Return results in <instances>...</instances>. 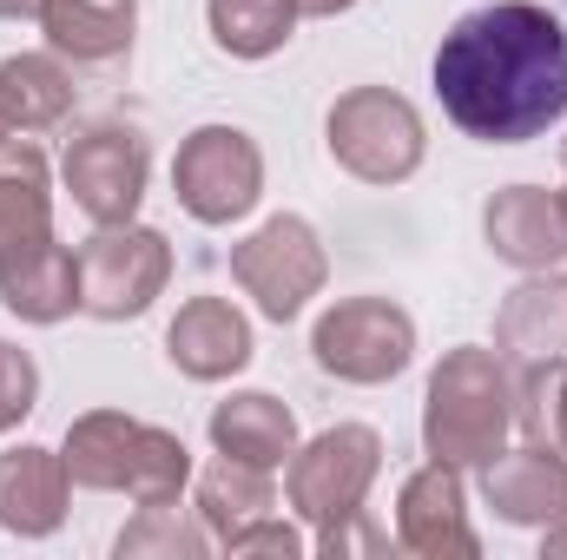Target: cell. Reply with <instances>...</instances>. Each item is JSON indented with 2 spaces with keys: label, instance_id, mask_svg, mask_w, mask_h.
Here are the masks:
<instances>
[{
  "label": "cell",
  "instance_id": "6da1fadb",
  "mask_svg": "<svg viewBox=\"0 0 567 560\" xmlns=\"http://www.w3.org/2000/svg\"><path fill=\"white\" fill-rule=\"evenodd\" d=\"M435 100L482 145H528L567 113V27L535 0H488L435 46Z\"/></svg>",
  "mask_w": 567,
  "mask_h": 560
},
{
  "label": "cell",
  "instance_id": "7a4b0ae2",
  "mask_svg": "<svg viewBox=\"0 0 567 560\" xmlns=\"http://www.w3.org/2000/svg\"><path fill=\"white\" fill-rule=\"evenodd\" d=\"M515 428V376L495 350L462 343L429 370V396H423V455L449 462V468H482L508 448Z\"/></svg>",
  "mask_w": 567,
  "mask_h": 560
},
{
  "label": "cell",
  "instance_id": "3957f363",
  "mask_svg": "<svg viewBox=\"0 0 567 560\" xmlns=\"http://www.w3.org/2000/svg\"><path fill=\"white\" fill-rule=\"evenodd\" d=\"M323 145H330V158L350 178H363V185H403L423 165L429 133H423V113L403 93H390V86H350V93H337V106L323 120Z\"/></svg>",
  "mask_w": 567,
  "mask_h": 560
},
{
  "label": "cell",
  "instance_id": "277c9868",
  "mask_svg": "<svg viewBox=\"0 0 567 560\" xmlns=\"http://www.w3.org/2000/svg\"><path fill=\"white\" fill-rule=\"evenodd\" d=\"M310 356L337 383H396L416 363V317L390 297H337L310 323Z\"/></svg>",
  "mask_w": 567,
  "mask_h": 560
},
{
  "label": "cell",
  "instance_id": "5b68a950",
  "mask_svg": "<svg viewBox=\"0 0 567 560\" xmlns=\"http://www.w3.org/2000/svg\"><path fill=\"white\" fill-rule=\"evenodd\" d=\"M377 475H383V435H377L370 422H337V428L297 442V455H290V468H284V495H290V508L323 535V528L363 515Z\"/></svg>",
  "mask_w": 567,
  "mask_h": 560
},
{
  "label": "cell",
  "instance_id": "8992f818",
  "mask_svg": "<svg viewBox=\"0 0 567 560\" xmlns=\"http://www.w3.org/2000/svg\"><path fill=\"white\" fill-rule=\"evenodd\" d=\"M73 258H80V310L100 323L145 317L172 283V245H165V231H152L140 218L100 225Z\"/></svg>",
  "mask_w": 567,
  "mask_h": 560
},
{
  "label": "cell",
  "instance_id": "52a82bcc",
  "mask_svg": "<svg viewBox=\"0 0 567 560\" xmlns=\"http://www.w3.org/2000/svg\"><path fill=\"white\" fill-rule=\"evenodd\" d=\"M172 198L198 225H238L265 198V152L245 126H198L172 158Z\"/></svg>",
  "mask_w": 567,
  "mask_h": 560
},
{
  "label": "cell",
  "instance_id": "ba28073f",
  "mask_svg": "<svg viewBox=\"0 0 567 560\" xmlns=\"http://www.w3.org/2000/svg\"><path fill=\"white\" fill-rule=\"evenodd\" d=\"M231 278L271 323H290L330 283V251L310 218L284 211V218H265L245 245H231Z\"/></svg>",
  "mask_w": 567,
  "mask_h": 560
},
{
  "label": "cell",
  "instance_id": "9c48e42d",
  "mask_svg": "<svg viewBox=\"0 0 567 560\" xmlns=\"http://www.w3.org/2000/svg\"><path fill=\"white\" fill-rule=\"evenodd\" d=\"M60 178L73 191V205L93 225H133L145 205V178H152V152L133 126H86L66 145Z\"/></svg>",
  "mask_w": 567,
  "mask_h": 560
},
{
  "label": "cell",
  "instance_id": "30bf717a",
  "mask_svg": "<svg viewBox=\"0 0 567 560\" xmlns=\"http://www.w3.org/2000/svg\"><path fill=\"white\" fill-rule=\"evenodd\" d=\"M396 541L410 548V554L423 560H475L482 554V541H475V528H468V488H462V468H449V462H423L410 481H403V495H396Z\"/></svg>",
  "mask_w": 567,
  "mask_h": 560
},
{
  "label": "cell",
  "instance_id": "8fae6325",
  "mask_svg": "<svg viewBox=\"0 0 567 560\" xmlns=\"http://www.w3.org/2000/svg\"><path fill=\"white\" fill-rule=\"evenodd\" d=\"M482 238L515 271H561L567 265V211L561 191L542 185H502L482 205Z\"/></svg>",
  "mask_w": 567,
  "mask_h": 560
},
{
  "label": "cell",
  "instance_id": "7c38bea8",
  "mask_svg": "<svg viewBox=\"0 0 567 560\" xmlns=\"http://www.w3.org/2000/svg\"><path fill=\"white\" fill-rule=\"evenodd\" d=\"M482 501L508 528H555L567 515V448H502L495 462H482Z\"/></svg>",
  "mask_w": 567,
  "mask_h": 560
},
{
  "label": "cell",
  "instance_id": "4fadbf2b",
  "mask_svg": "<svg viewBox=\"0 0 567 560\" xmlns=\"http://www.w3.org/2000/svg\"><path fill=\"white\" fill-rule=\"evenodd\" d=\"M165 356H172V370L192 376V383H225V376H238V370L258 356V343H251V323H245L238 303H225V297H192V303H178V317L165 323Z\"/></svg>",
  "mask_w": 567,
  "mask_h": 560
},
{
  "label": "cell",
  "instance_id": "5bb4252c",
  "mask_svg": "<svg viewBox=\"0 0 567 560\" xmlns=\"http://www.w3.org/2000/svg\"><path fill=\"white\" fill-rule=\"evenodd\" d=\"M66 501H73V475H66L60 448L20 442V448L0 455V528H7L13 541H47V535H60Z\"/></svg>",
  "mask_w": 567,
  "mask_h": 560
},
{
  "label": "cell",
  "instance_id": "9a60e30c",
  "mask_svg": "<svg viewBox=\"0 0 567 560\" xmlns=\"http://www.w3.org/2000/svg\"><path fill=\"white\" fill-rule=\"evenodd\" d=\"M0 303L20 323H66L80 310V258L53 238L0 258Z\"/></svg>",
  "mask_w": 567,
  "mask_h": 560
},
{
  "label": "cell",
  "instance_id": "2e32d148",
  "mask_svg": "<svg viewBox=\"0 0 567 560\" xmlns=\"http://www.w3.org/2000/svg\"><path fill=\"white\" fill-rule=\"evenodd\" d=\"M212 448L251 468H284L297 455V416L290 403L265 396V390H238L212 409Z\"/></svg>",
  "mask_w": 567,
  "mask_h": 560
},
{
  "label": "cell",
  "instance_id": "e0dca14e",
  "mask_svg": "<svg viewBox=\"0 0 567 560\" xmlns=\"http://www.w3.org/2000/svg\"><path fill=\"white\" fill-rule=\"evenodd\" d=\"M567 350V271H528L522 290H508L495 317V356L528 363V356H561Z\"/></svg>",
  "mask_w": 567,
  "mask_h": 560
},
{
  "label": "cell",
  "instance_id": "ac0fdd59",
  "mask_svg": "<svg viewBox=\"0 0 567 560\" xmlns=\"http://www.w3.org/2000/svg\"><path fill=\"white\" fill-rule=\"evenodd\" d=\"M133 442H140V422L126 416V409H86V416L66 422L60 462H66L73 488L120 495L126 488V468H133Z\"/></svg>",
  "mask_w": 567,
  "mask_h": 560
},
{
  "label": "cell",
  "instance_id": "d6986e66",
  "mask_svg": "<svg viewBox=\"0 0 567 560\" xmlns=\"http://www.w3.org/2000/svg\"><path fill=\"white\" fill-rule=\"evenodd\" d=\"M133 0H47L40 7V33L53 53L66 60H120L133 46Z\"/></svg>",
  "mask_w": 567,
  "mask_h": 560
},
{
  "label": "cell",
  "instance_id": "ffe728a7",
  "mask_svg": "<svg viewBox=\"0 0 567 560\" xmlns=\"http://www.w3.org/2000/svg\"><path fill=\"white\" fill-rule=\"evenodd\" d=\"M53 238V191L40 145H0V258Z\"/></svg>",
  "mask_w": 567,
  "mask_h": 560
},
{
  "label": "cell",
  "instance_id": "44dd1931",
  "mask_svg": "<svg viewBox=\"0 0 567 560\" xmlns=\"http://www.w3.org/2000/svg\"><path fill=\"white\" fill-rule=\"evenodd\" d=\"M0 106L13 120V133H47L73 113V80L60 66V53H7L0 60Z\"/></svg>",
  "mask_w": 567,
  "mask_h": 560
},
{
  "label": "cell",
  "instance_id": "7402d4cb",
  "mask_svg": "<svg viewBox=\"0 0 567 560\" xmlns=\"http://www.w3.org/2000/svg\"><path fill=\"white\" fill-rule=\"evenodd\" d=\"M271 508H278L271 468H251V462L218 455V462L198 475V521L212 528V541H231L245 521H258V515H271Z\"/></svg>",
  "mask_w": 567,
  "mask_h": 560
},
{
  "label": "cell",
  "instance_id": "603a6c76",
  "mask_svg": "<svg viewBox=\"0 0 567 560\" xmlns=\"http://www.w3.org/2000/svg\"><path fill=\"white\" fill-rule=\"evenodd\" d=\"M205 20H212V40L231 60H271L297 33V7L290 0H205Z\"/></svg>",
  "mask_w": 567,
  "mask_h": 560
},
{
  "label": "cell",
  "instance_id": "cb8c5ba5",
  "mask_svg": "<svg viewBox=\"0 0 567 560\" xmlns=\"http://www.w3.org/2000/svg\"><path fill=\"white\" fill-rule=\"evenodd\" d=\"M515 428L542 448H567V356L515 363Z\"/></svg>",
  "mask_w": 567,
  "mask_h": 560
},
{
  "label": "cell",
  "instance_id": "d4e9b609",
  "mask_svg": "<svg viewBox=\"0 0 567 560\" xmlns=\"http://www.w3.org/2000/svg\"><path fill=\"white\" fill-rule=\"evenodd\" d=\"M212 548H218L212 528H205L198 515H185L178 501H165V508H140V521H126L120 541H113V554L120 560H198V554H212Z\"/></svg>",
  "mask_w": 567,
  "mask_h": 560
},
{
  "label": "cell",
  "instance_id": "484cf974",
  "mask_svg": "<svg viewBox=\"0 0 567 560\" xmlns=\"http://www.w3.org/2000/svg\"><path fill=\"white\" fill-rule=\"evenodd\" d=\"M185 488H192V448H185L172 428L140 422L133 468H126V488H120V495H133L140 508H165V501H178Z\"/></svg>",
  "mask_w": 567,
  "mask_h": 560
},
{
  "label": "cell",
  "instance_id": "4316f807",
  "mask_svg": "<svg viewBox=\"0 0 567 560\" xmlns=\"http://www.w3.org/2000/svg\"><path fill=\"white\" fill-rule=\"evenodd\" d=\"M33 403H40V370H33V356L0 336V435H13L20 422L33 416Z\"/></svg>",
  "mask_w": 567,
  "mask_h": 560
},
{
  "label": "cell",
  "instance_id": "83f0119b",
  "mask_svg": "<svg viewBox=\"0 0 567 560\" xmlns=\"http://www.w3.org/2000/svg\"><path fill=\"white\" fill-rule=\"evenodd\" d=\"M231 560H245V554H278V560H297L303 554V535L290 528V521H271V515H258V521H245L231 541H218Z\"/></svg>",
  "mask_w": 567,
  "mask_h": 560
},
{
  "label": "cell",
  "instance_id": "f1b7e54d",
  "mask_svg": "<svg viewBox=\"0 0 567 560\" xmlns=\"http://www.w3.org/2000/svg\"><path fill=\"white\" fill-rule=\"evenodd\" d=\"M297 7V20H337V13H350L357 0H290Z\"/></svg>",
  "mask_w": 567,
  "mask_h": 560
},
{
  "label": "cell",
  "instance_id": "f546056e",
  "mask_svg": "<svg viewBox=\"0 0 567 560\" xmlns=\"http://www.w3.org/2000/svg\"><path fill=\"white\" fill-rule=\"evenodd\" d=\"M542 554L567 560V515H561V521H555V528H542Z\"/></svg>",
  "mask_w": 567,
  "mask_h": 560
},
{
  "label": "cell",
  "instance_id": "4dcf8cb0",
  "mask_svg": "<svg viewBox=\"0 0 567 560\" xmlns=\"http://www.w3.org/2000/svg\"><path fill=\"white\" fill-rule=\"evenodd\" d=\"M47 0H0V20H40Z\"/></svg>",
  "mask_w": 567,
  "mask_h": 560
},
{
  "label": "cell",
  "instance_id": "1f68e13d",
  "mask_svg": "<svg viewBox=\"0 0 567 560\" xmlns=\"http://www.w3.org/2000/svg\"><path fill=\"white\" fill-rule=\"evenodd\" d=\"M7 139H20V133H13V120H7V106H0V145Z\"/></svg>",
  "mask_w": 567,
  "mask_h": 560
},
{
  "label": "cell",
  "instance_id": "d6a6232c",
  "mask_svg": "<svg viewBox=\"0 0 567 560\" xmlns=\"http://www.w3.org/2000/svg\"><path fill=\"white\" fill-rule=\"evenodd\" d=\"M561 165H567V139H561Z\"/></svg>",
  "mask_w": 567,
  "mask_h": 560
},
{
  "label": "cell",
  "instance_id": "836d02e7",
  "mask_svg": "<svg viewBox=\"0 0 567 560\" xmlns=\"http://www.w3.org/2000/svg\"><path fill=\"white\" fill-rule=\"evenodd\" d=\"M561 211H567V191H561Z\"/></svg>",
  "mask_w": 567,
  "mask_h": 560
}]
</instances>
